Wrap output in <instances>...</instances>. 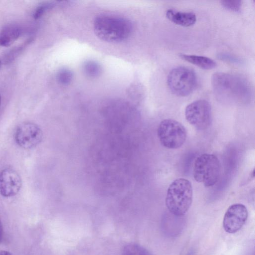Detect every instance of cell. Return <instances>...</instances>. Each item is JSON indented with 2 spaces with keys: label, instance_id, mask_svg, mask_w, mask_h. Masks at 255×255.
<instances>
[{
  "label": "cell",
  "instance_id": "cell-17",
  "mask_svg": "<svg viewBox=\"0 0 255 255\" xmlns=\"http://www.w3.org/2000/svg\"><path fill=\"white\" fill-rule=\"evenodd\" d=\"M221 4L226 9L234 11H239L240 10L242 6V2L240 0H222Z\"/></svg>",
  "mask_w": 255,
  "mask_h": 255
},
{
  "label": "cell",
  "instance_id": "cell-15",
  "mask_svg": "<svg viewBox=\"0 0 255 255\" xmlns=\"http://www.w3.org/2000/svg\"><path fill=\"white\" fill-rule=\"evenodd\" d=\"M83 71L86 75L90 78H96L100 76L102 73L101 65L97 62L89 60L83 65Z\"/></svg>",
  "mask_w": 255,
  "mask_h": 255
},
{
  "label": "cell",
  "instance_id": "cell-19",
  "mask_svg": "<svg viewBox=\"0 0 255 255\" xmlns=\"http://www.w3.org/2000/svg\"><path fill=\"white\" fill-rule=\"evenodd\" d=\"M3 238V228L2 224L0 220V243L1 242V240H2Z\"/></svg>",
  "mask_w": 255,
  "mask_h": 255
},
{
  "label": "cell",
  "instance_id": "cell-4",
  "mask_svg": "<svg viewBox=\"0 0 255 255\" xmlns=\"http://www.w3.org/2000/svg\"><path fill=\"white\" fill-rule=\"evenodd\" d=\"M221 165L218 157L212 154H203L195 160L193 175L194 179L206 187L214 185L218 181Z\"/></svg>",
  "mask_w": 255,
  "mask_h": 255
},
{
  "label": "cell",
  "instance_id": "cell-9",
  "mask_svg": "<svg viewBox=\"0 0 255 255\" xmlns=\"http://www.w3.org/2000/svg\"><path fill=\"white\" fill-rule=\"evenodd\" d=\"M248 217L247 207L240 203L231 205L227 210L223 221L225 231L230 234L239 231L245 225Z\"/></svg>",
  "mask_w": 255,
  "mask_h": 255
},
{
  "label": "cell",
  "instance_id": "cell-22",
  "mask_svg": "<svg viewBox=\"0 0 255 255\" xmlns=\"http://www.w3.org/2000/svg\"></svg>",
  "mask_w": 255,
  "mask_h": 255
},
{
  "label": "cell",
  "instance_id": "cell-14",
  "mask_svg": "<svg viewBox=\"0 0 255 255\" xmlns=\"http://www.w3.org/2000/svg\"><path fill=\"white\" fill-rule=\"evenodd\" d=\"M122 255H152L143 247L134 243L126 245L123 248Z\"/></svg>",
  "mask_w": 255,
  "mask_h": 255
},
{
  "label": "cell",
  "instance_id": "cell-12",
  "mask_svg": "<svg viewBox=\"0 0 255 255\" xmlns=\"http://www.w3.org/2000/svg\"><path fill=\"white\" fill-rule=\"evenodd\" d=\"M21 29L16 25L5 26L0 32V46H10L19 37Z\"/></svg>",
  "mask_w": 255,
  "mask_h": 255
},
{
  "label": "cell",
  "instance_id": "cell-10",
  "mask_svg": "<svg viewBox=\"0 0 255 255\" xmlns=\"http://www.w3.org/2000/svg\"><path fill=\"white\" fill-rule=\"evenodd\" d=\"M21 185L20 176L14 169L6 168L0 172V194L2 196H15L20 190Z\"/></svg>",
  "mask_w": 255,
  "mask_h": 255
},
{
  "label": "cell",
  "instance_id": "cell-11",
  "mask_svg": "<svg viewBox=\"0 0 255 255\" xmlns=\"http://www.w3.org/2000/svg\"><path fill=\"white\" fill-rule=\"evenodd\" d=\"M167 18L175 24L182 26H190L196 21V15L191 12H183L169 9L166 12Z\"/></svg>",
  "mask_w": 255,
  "mask_h": 255
},
{
  "label": "cell",
  "instance_id": "cell-3",
  "mask_svg": "<svg viewBox=\"0 0 255 255\" xmlns=\"http://www.w3.org/2000/svg\"><path fill=\"white\" fill-rule=\"evenodd\" d=\"M193 198L191 182L185 178L174 180L167 189L165 204L169 211L179 217L186 213L190 208Z\"/></svg>",
  "mask_w": 255,
  "mask_h": 255
},
{
  "label": "cell",
  "instance_id": "cell-18",
  "mask_svg": "<svg viewBox=\"0 0 255 255\" xmlns=\"http://www.w3.org/2000/svg\"><path fill=\"white\" fill-rule=\"evenodd\" d=\"M50 6V4H43L38 6L33 13L34 18L35 19L39 18Z\"/></svg>",
  "mask_w": 255,
  "mask_h": 255
},
{
  "label": "cell",
  "instance_id": "cell-1",
  "mask_svg": "<svg viewBox=\"0 0 255 255\" xmlns=\"http://www.w3.org/2000/svg\"><path fill=\"white\" fill-rule=\"evenodd\" d=\"M214 94L220 98L244 100L252 94L250 84L238 76L222 72L215 73L212 78Z\"/></svg>",
  "mask_w": 255,
  "mask_h": 255
},
{
  "label": "cell",
  "instance_id": "cell-5",
  "mask_svg": "<svg viewBox=\"0 0 255 255\" xmlns=\"http://www.w3.org/2000/svg\"><path fill=\"white\" fill-rule=\"evenodd\" d=\"M197 78L191 69L179 67L172 69L167 77L168 86L172 93L178 96L190 95L197 85Z\"/></svg>",
  "mask_w": 255,
  "mask_h": 255
},
{
  "label": "cell",
  "instance_id": "cell-8",
  "mask_svg": "<svg viewBox=\"0 0 255 255\" xmlns=\"http://www.w3.org/2000/svg\"><path fill=\"white\" fill-rule=\"evenodd\" d=\"M43 133L36 124L25 122L18 126L14 133L16 143L25 149L32 148L38 145L42 140Z\"/></svg>",
  "mask_w": 255,
  "mask_h": 255
},
{
  "label": "cell",
  "instance_id": "cell-6",
  "mask_svg": "<svg viewBox=\"0 0 255 255\" xmlns=\"http://www.w3.org/2000/svg\"><path fill=\"white\" fill-rule=\"evenodd\" d=\"M157 135L160 143L169 149H177L185 142L187 132L185 127L173 119L164 120L159 124Z\"/></svg>",
  "mask_w": 255,
  "mask_h": 255
},
{
  "label": "cell",
  "instance_id": "cell-16",
  "mask_svg": "<svg viewBox=\"0 0 255 255\" xmlns=\"http://www.w3.org/2000/svg\"><path fill=\"white\" fill-rule=\"evenodd\" d=\"M73 77L72 72L67 68L61 69L57 75V79L58 82L64 85L69 84Z\"/></svg>",
  "mask_w": 255,
  "mask_h": 255
},
{
  "label": "cell",
  "instance_id": "cell-21",
  "mask_svg": "<svg viewBox=\"0 0 255 255\" xmlns=\"http://www.w3.org/2000/svg\"><path fill=\"white\" fill-rule=\"evenodd\" d=\"M0 101H1V97H0Z\"/></svg>",
  "mask_w": 255,
  "mask_h": 255
},
{
  "label": "cell",
  "instance_id": "cell-13",
  "mask_svg": "<svg viewBox=\"0 0 255 255\" xmlns=\"http://www.w3.org/2000/svg\"><path fill=\"white\" fill-rule=\"evenodd\" d=\"M179 56L183 60L203 69H212L216 66V63L207 57L185 54H181Z\"/></svg>",
  "mask_w": 255,
  "mask_h": 255
},
{
  "label": "cell",
  "instance_id": "cell-2",
  "mask_svg": "<svg viewBox=\"0 0 255 255\" xmlns=\"http://www.w3.org/2000/svg\"><path fill=\"white\" fill-rule=\"evenodd\" d=\"M94 30L100 39L109 42L126 39L130 35L132 26L125 18L111 15H100L94 22Z\"/></svg>",
  "mask_w": 255,
  "mask_h": 255
},
{
  "label": "cell",
  "instance_id": "cell-7",
  "mask_svg": "<svg viewBox=\"0 0 255 255\" xmlns=\"http://www.w3.org/2000/svg\"><path fill=\"white\" fill-rule=\"evenodd\" d=\"M185 116L187 122L199 130L205 129L211 123V106L205 100L194 101L186 107Z\"/></svg>",
  "mask_w": 255,
  "mask_h": 255
},
{
  "label": "cell",
  "instance_id": "cell-20",
  "mask_svg": "<svg viewBox=\"0 0 255 255\" xmlns=\"http://www.w3.org/2000/svg\"><path fill=\"white\" fill-rule=\"evenodd\" d=\"M0 255H12L9 252L6 251H1L0 252Z\"/></svg>",
  "mask_w": 255,
  "mask_h": 255
}]
</instances>
